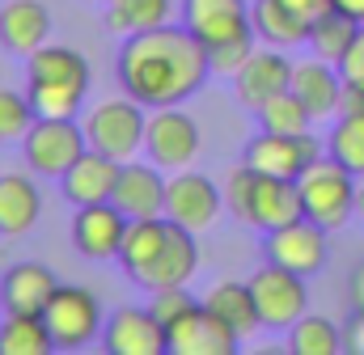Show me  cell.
Segmentation results:
<instances>
[{"label":"cell","instance_id":"ba28073f","mask_svg":"<svg viewBox=\"0 0 364 355\" xmlns=\"http://www.w3.org/2000/svg\"><path fill=\"white\" fill-rule=\"evenodd\" d=\"M144 153L153 165L178 174L191 170V161L199 157V123L182 110V106H161L149 114V131H144Z\"/></svg>","mask_w":364,"mask_h":355},{"label":"cell","instance_id":"836d02e7","mask_svg":"<svg viewBox=\"0 0 364 355\" xmlns=\"http://www.w3.org/2000/svg\"><path fill=\"white\" fill-rule=\"evenodd\" d=\"M149 309H153V317L170 330V326L182 322L191 309H199V300L186 292V283H178V288H157V292H153V300H149Z\"/></svg>","mask_w":364,"mask_h":355},{"label":"cell","instance_id":"7bdbcfd3","mask_svg":"<svg viewBox=\"0 0 364 355\" xmlns=\"http://www.w3.org/2000/svg\"><path fill=\"white\" fill-rule=\"evenodd\" d=\"M0 313H4V300H0Z\"/></svg>","mask_w":364,"mask_h":355},{"label":"cell","instance_id":"4fadbf2b","mask_svg":"<svg viewBox=\"0 0 364 355\" xmlns=\"http://www.w3.org/2000/svg\"><path fill=\"white\" fill-rule=\"evenodd\" d=\"M102 347L110 355H166L170 351V334L166 326L153 317V309H114L102 326Z\"/></svg>","mask_w":364,"mask_h":355},{"label":"cell","instance_id":"d6a6232c","mask_svg":"<svg viewBox=\"0 0 364 355\" xmlns=\"http://www.w3.org/2000/svg\"><path fill=\"white\" fill-rule=\"evenodd\" d=\"M38 110L30 102V93L17 89H0V144H21L34 127Z\"/></svg>","mask_w":364,"mask_h":355},{"label":"cell","instance_id":"9c48e42d","mask_svg":"<svg viewBox=\"0 0 364 355\" xmlns=\"http://www.w3.org/2000/svg\"><path fill=\"white\" fill-rule=\"evenodd\" d=\"M225 212V190H216V182L195 170H178L170 174L166 186V216L178 220L191 233H208Z\"/></svg>","mask_w":364,"mask_h":355},{"label":"cell","instance_id":"8992f818","mask_svg":"<svg viewBox=\"0 0 364 355\" xmlns=\"http://www.w3.org/2000/svg\"><path fill=\"white\" fill-rule=\"evenodd\" d=\"M43 317L55 339V351H85L93 339H102V326H106L97 296L77 283H60L51 305L43 309Z\"/></svg>","mask_w":364,"mask_h":355},{"label":"cell","instance_id":"ac0fdd59","mask_svg":"<svg viewBox=\"0 0 364 355\" xmlns=\"http://www.w3.org/2000/svg\"><path fill=\"white\" fill-rule=\"evenodd\" d=\"M199 271V241L191 229H182L178 220H170V233H166V246L161 254L149 263V271L136 279L140 288L157 292V288H178V283H191Z\"/></svg>","mask_w":364,"mask_h":355},{"label":"cell","instance_id":"8d00e7d4","mask_svg":"<svg viewBox=\"0 0 364 355\" xmlns=\"http://www.w3.org/2000/svg\"><path fill=\"white\" fill-rule=\"evenodd\" d=\"M339 72H343V81H356V85H364V26H360V34L352 38L348 55L339 60Z\"/></svg>","mask_w":364,"mask_h":355},{"label":"cell","instance_id":"52a82bcc","mask_svg":"<svg viewBox=\"0 0 364 355\" xmlns=\"http://www.w3.org/2000/svg\"><path fill=\"white\" fill-rule=\"evenodd\" d=\"M250 292H255L263 330H292V326L305 317V305H309L305 275H296V271H288V266L267 263L263 271H255V275H250Z\"/></svg>","mask_w":364,"mask_h":355},{"label":"cell","instance_id":"7a4b0ae2","mask_svg":"<svg viewBox=\"0 0 364 355\" xmlns=\"http://www.w3.org/2000/svg\"><path fill=\"white\" fill-rule=\"evenodd\" d=\"M26 93L38 119H77L90 93V60L64 43L38 47L26 64Z\"/></svg>","mask_w":364,"mask_h":355},{"label":"cell","instance_id":"d4e9b609","mask_svg":"<svg viewBox=\"0 0 364 355\" xmlns=\"http://www.w3.org/2000/svg\"><path fill=\"white\" fill-rule=\"evenodd\" d=\"M43 216V195L34 178L0 174V237H26Z\"/></svg>","mask_w":364,"mask_h":355},{"label":"cell","instance_id":"d590c367","mask_svg":"<svg viewBox=\"0 0 364 355\" xmlns=\"http://www.w3.org/2000/svg\"><path fill=\"white\" fill-rule=\"evenodd\" d=\"M255 38H259V34H246V38H233V43L212 47V51H208V55H212V72H216V77H237V72L246 68V60L255 55Z\"/></svg>","mask_w":364,"mask_h":355},{"label":"cell","instance_id":"e575fe53","mask_svg":"<svg viewBox=\"0 0 364 355\" xmlns=\"http://www.w3.org/2000/svg\"><path fill=\"white\" fill-rule=\"evenodd\" d=\"M250 203H255V170L242 161V165L229 174V182H225V207H229L242 224H250Z\"/></svg>","mask_w":364,"mask_h":355},{"label":"cell","instance_id":"5bb4252c","mask_svg":"<svg viewBox=\"0 0 364 355\" xmlns=\"http://www.w3.org/2000/svg\"><path fill=\"white\" fill-rule=\"evenodd\" d=\"M263 250H267V263H279L296 275H318L326 266V229L301 216L284 229H272Z\"/></svg>","mask_w":364,"mask_h":355},{"label":"cell","instance_id":"cb8c5ba5","mask_svg":"<svg viewBox=\"0 0 364 355\" xmlns=\"http://www.w3.org/2000/svg\"><path fill=\"white\" fill-rule=\"evenodd\" d=\"M250 21L267 47L292 51V47L309 43V17L296 13L288 0H250Z\"/></svg>","mask_w":364,"mask_h":355},{"label":"cell","instance_id":"83f0119b","mask_svg":"<svg viewBox=\"0 0 364 355\" xmlns=\"http://www.w3.org/2000/svg\"><path fill=\"white\" fill-rule=\"evenodd\" d=\"M356 34H360V21L348 17V13H339V9H326V13H318L309 21V47L322 60H331V64H339L348 55V47H352Z\"/></svg>","mask_w":364,"mask_h":355},{"label":"cell","instance_id":"f1b7e54d","mask_svg":"<svg viewBox=\"0 0 364 355\" xmlns=\"http://www.w3.org/2000/svg\"><path fill=\"white\" fill-rule=\"evenodd\" d=\"M170 9H174V0H110L106 26L114 34H140V30L166 26L170 21Z\"/></svg>","mask_w":364,"mask_h":355},{"label":"cell","instance_id":"b9f144b4","mask_svg":"<svg viewBox=\"0 0 364 355\" xmlns=\"http://www.w3.org/2000/svg\"><path fill=\"white\" fill-rule=\"evenodd\" d=\"M356 216L364 220V178H360V186H356Z\"/></svg>","mask_w":364,"mask_h":355},{"label":"cell","instance_id":"277c9868","mask_svg":"<svg viewBox=\"0 0 364 355\" xmlns=\"http://www.w3.org/2000/svg\"><path fill=\"white\" fill-rule=\"evenodd\" d=\"M144 131H149V114H144V106L136 97L97 102L90 114H85L90 148L114 157V161H136L144 153Z\"/></svg>","mask_w":364,"mask_h":355},{"label":"cell","instance_id":"30bf717a","mask_svg":"<svg viewBox=\"0 0 364 355\" xmlns=\"http://www.w3.org/2000/svg\"><path fill=\"white\" fill-rule=\"evenodd\" d=\"M318 140L305 131V136H284V131H263L246 144L242 161L255 170V174H272V178H301L314 161H318Z\"/></svg>","mask_w":364,"mask_h":355},{"label":"cell","instance_id":"60d3db41","mask_svg":"<svg viewBox=\"0 0 364 355\" xmlns=\"http://www.w3.org/2000/svg\"><path fill=\"white\" fill-rule=\"evenodd\" d=\"M335 9L348 13V17H356V21L364 26V0H335Z\"/></svg>","mask_w":364,"mask_h":355},{"label":"cell","instance_id":"74e56055","mask_svg":"<svg viewBox=\"0 0 364 355\" xmlns=\"http://www.w3.org/2000/svg\"><path fill=\"white\" fill-rule=\"evenodd\" d=\"M343 347L364 355V309L360 305H356V309L348 313V322H343Z\"/></svg>","mask_w":364,"mask_h":355},{"label":"cell","instance_id":"f546056e","mask_svg":"<svg viewBox=\"0 0 364 355\" xmlns=\"http://www.w3.org/2000/svg\"><path fill=\"white\" fill-rule=\"evenodd\" d=\"M288 351L292 355H339L343 351V330H339L331 317L305 313V317L288 330Z\"/></svg>","mask_w":364,"mask_h":355},{"label":"cell","instance_id":"6da1fadb","mask_svg":"<svg viewBox=\"0 0 364 355\" xmlns=\"http://www.w3.org/2000/svg\"><path fill=\"white\" fill-rule=\"evenodd\" d=\"M208 77H212V55L186 26L166 21L127 34V43L119 47V81L127 97H136L144 110L182 106L203 89Z\"/></svg>","mask_w":364,"mask_h":355},{"label":"cell","instance_id":"1f68e13d","mask_svg":"<svg viewBox=\"0 0 364 355\" xmlns=\"http://www.w3.org/2000/svg\"><path fill=\"white\" fill-rule=\"evenodd\" d=\"M259 123H263V131L305 136V131L314 127V114H309V106H305L292 89H284V93H275L272 102H263V106H259Z\"/></svg>","mask_w":364,"mask_h":355},{"label":"cell","instance_id":"d6986e66","mask_svg":"<svg viewBox=\"0 0 364 355\" xmlns=\"http://www.w3.org/2000/svg\"><path fill=\"white\" fill-rule=\"evenodd\" d=\"M51 38V13L43 0H9L0 9V47L9 55H34Z\"/></svg>","mask_w":364,"mask_h":355},{"label":"cell","instance_id":"f35d334b","mask_svg":"<svg viewBox=\"0 0 364 355\" xmlns=\"http://www.w3.org/2000/svg\"><path fill=\"white\" fill-rule=\"evenodd\" d=\"M288 4H292L296 13H305L309 21H314L318 13H326V9H335V0H288Z\"/></svg>","mask_w":364,"mask_h":355},{"label":"cell","instance_id":"e0dca14e","mask_svg":"<svg viewBox=\"0 0 364 355\" xmlns=\"http://www.w3.org/2000/svg\"><path fill=\"white\" fill-rule=\"evenodd\" d=\"M292 68H296V64H288L279 47H263V51H255V55L246 60V68L233 77V93H237V102H242L246 110L259 114L263 102H272L275 93L292 89Z\"/></svg>","mask_w":364,"mask_h":355},{"label":"cell","instance_id":"ab89813d","mask_svg":"<svg viewBox=\"0 0 364 355\" xmlns=\"http://www.w3.org/2000/svg\"><path fill=\"white\" fill-rule=\"evenodd\" d=\"M348 292H352V305H360V309H364V263L352 271V283H348Z\"/></svg>","mask_w":364,"mask_h":355},{"label":"cell","instance_id":"44dd1931","mask_svg":"<svg viewBox=\"0 0 364 355\" xmlns=\"http://www.w3.org/2000/svg\"><path fill=\"white\" fill-rule=\"evenodd\" d=\"M60 279L47 263H13L0 279V300L4 313H43L55 296Z\"/></svg>","mask_w":364,"mask_h":355},{"label":"cell","instance_id":"603a6c76","mask_svg":"<svg viewBox=\"0 0 364 355\" xmlns=\"http://www.w3.org/2000/svg\"><path fill=\"white\" fill-rule=\"evenodd\" d=\"M119 170H123V161H114V157H106L97 148H85V157L60 178V186H64L68 203H77V207H85V203H110Z\"/></svg>","mask_w":364,"mask_h":355},{"label":"cell","instance_id":"5b68a950","mask_svg":"<svg viewBox=\"0 0 364 355\" xmlns=\"http://www.w3.org/2000/svg\"><path fill=\"white\" fill-rule=\"evenodd\" d=\"M90 148L85 123L77 119H34L30 136L21 140L26 165L43 178H64Z\"/></svg>","mask_w":364,"mask_h":355},{"label":"cell","instance_id":"7c38bea8","mask_svg":"<svg viewBox=\"0 0 364 355\" xmlns=\"http://www.w3.org/2000/svg\"><path fill=\"white\" fill-rule=\"evenodd\" d=\"M166 334H170V355H237L242 351V334L220 313H212L203 300L182 322H174Z\"/></svg>","mask_w":364,"mask_h":355},{"label":"cell","instance_id":"8fae6325","mask_svg":"<svg viewBox=\"0 0 364 355\" xmlns=\"http://www.w3.org/2000/svg\"><path fill=\"white\" fill-rule=\"evenodd\" d=\"M182 26L212 51L220 43L255 34L250 0H182Z\"/></svg>","mask_w":364,"mask_h":355},{"label":"cell","instance_id":"4dcf8cb0","mask_svg":"<svg viewBox=\"0 0 364 355\" xmlns=\"http://www.w3.org/2000/svg\"><path fill=\"white\" fill-rule=\"evenodd\" d=\"M326 153H331L339 165H348L356 178H364V114L360 110L335 119V127H331V136H326Z\"/></svg>","mask_w":364,"mask_h":355},{"label":"cell","instance_id":"9a60e30c","mask_svg":"<svg viewBox=\"0 0 364 355\" xmlns=\"http://www.w3.org/2000/svg\"><path fill=\"white\" fill-rule=\"evenodd\" d=\"M127 224L132 220L114 203H85L73 216V246H77L81 258H93V263L119 258L123 237H127Z\"/></svg>","mask_w":364,"mask_h":355},{"label":"cell","instance_id":"7402d4cb","mask_svg":"<svg viewBox=\"0 0 364 355\" xmlns=\"http://www.w3.org/2000/svg\"><path fill=\"white\" fill-rule=\"evenodd\" d=\"M292 93L309 106L314 123L339 114V106H343V72H339V64H331L322 55L296 64L292 68Z\"/></svg>","mask_w":364,"mask_h":355},{"label":"cell","instance_id":"484cf974","mask_svg":"<svg viewBox=\"0 0 364 355\" xmlns=\"http://www.w3.org/2000/svg\"><path fill=\"white\" fill-rule=\"evenodd\" d=\"M203 305L212 313H220L242 339H250L255 330H263V317H259V305H255V292L250 283H237V279H225V283H212Z\"/></svg>","mask_w":364,"mask_h":355},{"label":"cell","instance_id":"2e32d148","mask_svg":"<svg viewBox=\"0 0 364 355\" xmlns=\"http://www.w3.org/2000/svg\"><path fill=\"white\" fill-rule=\"evenodd\" d=\"M166 186H170V178L161 174V165H153V161H123L110 203L127 220L166 216Z\"/></svg>","mask_w":364,"mask_h":355},{"label":"cell","instance_id":"3957f363","mask_svg":"<svg viewBox=\"0 0 364 355\" xmlns=\"http://www.w3.org/2000/svg\"><path fill=\"white\" fill-rule=\"evenodd\" d=\"M296 186H301V199H305V216L314 224H322L326 233H335V229H343L352 220V212H356V186L360 182H356V174L348 165H339L331 153L318 157L305 174L296 178Z\"/></svg>","mask_w":364,"mask_h":355},{"label":"cell","instance_id":"4316f807","mask_svg":"<svg viewBox=\"0 0 364 355\" xmlns=\"http://www.w3.org/2000/svg\"><path fill=\"white\" fill-rule=\"evenodd\" d=\"M55 339L43 313H4L0 322V355H51Z\"/></svg>","mask_w":364,"mask_h":355},{"label":"cell","instance_id":"ffe728a7","mask_svg":"<svg viewBox=\"0 0 364 355\" xmlns=\"http://www.w3.org/2000/svg\"><path fill=\"white\" fill-rule=\"evenodd\" d=\"M305 216V199L296 178H272V174H255V203H250V229H284L292 220Z\"/></svg>","mask_w":364,"mask_h":355}]
</instances>
